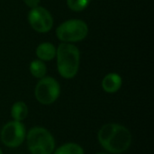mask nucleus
Returning a JSON list of instances; mask_svg holds the SVG:
<instances>
[{
	"instance_id": "obj_6",
	"label": "nucleus",
	"mask_w": 154,
	"mask_h": 154,
	"mask_svg": "<svg viewBox=\"0 0 154 154\" xmlns=\"http://www.w3.org/2000/svg\"><path fill=\"white\" fill-rule=\"evenodd\" d=\"M26 136L25 126L22 122L11 121L4 125L0 137L3 144L8 148H17L24 141Z\"/></svg>"
},
{
	"instance_id": "obj_16",
	"label": "nucleus",
	"mask_w": 154,
	"mask_h": 154,
	"mask_svg": "<svg viewBox=\"0 0 154 154\" xmlns=\"http://www.w3.org/2000/svg\"><path fill=\"white\" fill-rule=\"evenodd\" d=\"M0 154H3V152H2V150L0 149Z\"/></svg>"
},
{
	"instance_id": "obj_7",
	"label": "nucleus",
	"mask_w": 154,
	"mask_h": 154,
	"mask_svg": "<svg viewBox=\"0 0 154 154\" xmlns=\"http://www.w3.org/2000/svg\"><path fill=\"white\" fill-rule=\"evenodd\" d=\"M28 21L32 28L38 32H48L53 26V18L50 12L39 5L31 9Z\"/></svg>"
},
{
	"instance_id": "obj_11",
	"label": "nucleus",
	"mask_w": 154,
	"mask_h": 154,
	"mask_svg": "<svg viewBox=\"0 0 154 154\" xmlns=\"http://www.w3.org/2000/svg\"><path fill=\"white\" fill-rule=\"evenodd\" d=\"M30 72L36 79H42L45 77L47 72V68L44 62L41 60H32L30 64Z\"/></svg>"
},
{
	"instance_id": "obj_3",
	"label": "nucleus",
	"mask_w": 154,
	"mask_h": 154,
	"mask_svg": "<svg viewBox=\"0 0 154 154\" xmlns=\"http://www.w3.org/2000/svg\"><path fill=\"white\" fill-rule=\"evenodd\" d=\"M25 138L28 150L32 154H52L55 151L54 137L43 127H32Z\"/></svg>"
},
{
	"instance_id": "obj_4",
	"label": "nucleus",
	"mask_w": 154,
	"mask_h": 154,
	"mask_svg": "<svg viewBox=\"0 0 154 154\" xmlns=\"http://www.w3.org/2000/svg\"><path fill=\"white\" fill-rule=\"evenodd\" d=\"M88 33L87 23L79 19H71L62 23L56 30V35L63 42H76L82 41Z\"/></svg>"
},
{
	"instance_id": "obj_14",
	"label": "nucleus",
	"mask_w": 154,
	"mask_h": 154,
	"mask_svg": "<svg viewBox=\"0 0 154 154\" xmlns=\"http://www.w3.org/2000/svg\"><path fill=\"white\" fill-rule=\"evenodd\" d=\"M40 1H41V0H23V2L25 3V5H26L28 7H30L31 9H32V8H34V7H36V6H38L39 4H40Z\"/></svg>"
},
{
	"instance_id": "obj_9",
	"label": "nucleus",
	"mask_w": 154,
	"mask_h": 154,
	"mask_svg": "<svg viewBox=\"0 0 154 154\" xmlns=\"http://www.w3.org/2000/svg\"><path fill=\"white\" fill-rule=\"evenodd\" d=\"M56 48L50 42H42L36 49V55L42 61H49L56 56Z\"/></svg>"
},
{
	"instance_id": "obj_8",
	"label": "nucleus",
	"mask_w": 154,
	"mask_h": 154,
	"mask_svg": "<svg viewBox=\"0 0 154 154\" xmlns=\"http://www.w3.org/2000/svg\"><path fill=\"white\" fill-rule=\"evenodd\" d=\"M122 78L116 73L107 74L102 80V88L105 92L113 94L117 92L122 87Z\"/></svg>"
},
{
	"instance_id": "obj_10",
	"label": "nucleus",
	"mask_w": 154,
	"mask_h": 154,
	"mask_svg": "<svg viewBox=\"0 0 154 154\" xmlns=\"http://www.w3.org/2000/svg\"><path fill=\"white\" fill-rule=\"evenodd\" d=\"M28 115V107L23 101L15 102L11 107V116L14 121L23 122Z\"/></svg>"
},
{
	"instance_id": "obj_1",
	"label": "nucleus",
	"mask_w": 154,
	"mask_h": 154,
	"mask_svg": "<svg viewBox=\"0 0 154 154\" xmlns=\"http://www.w3.org/2000/svg\"><path fill=\"white\" fill-rule=\"evenodd\" d=\"M100 145L112 154H122L131 146L133 136L131 132L124 125L118 124H106L97 134Z\"/></svg>"
},
{
	"instance_id": "obj_2",
	"label": "nucleus",
	"mask_w": 154,
	"mask_h": 154,
	"mask_svg": "<svg viewBox=\"0 0 154 154\" xmlns=\"http://www.w3.org/2000/svg\"><path fill=\"white\" fill-rule=\"evenodd\" d=\"M56 56L60 75L67 79H73L79 68L80 53L79 49L71 43L63 42L59 45Z\"/></svg>"
},
{
	"instance_id": "obj_5",
	"label": "nucleus",
	"mask_w": 154,
	"mask_h": 154,
	"mask_svg": "<svg viewBox=\"0 0 154 154\" xmlns=\"http://www.w3.org/2000/svg\"><path fill=\"white\" fill-rule=\"evenodd\" d=\"M60 94L59 82L51 77H44L39 80L35 87L34 95L36 100L42 105H51Z\"/></svg>"
},
{
	"instance_id": "obj_13",
	"label": "nucleus",
	"mask_w": 154,
	"mask_h": 154,
	"mask_svg": "<svg viewBox=\"0 0 154 154\" xmlns=\"http://www.w3.org/2000/svg\"><path fill=\"white\" fill-rule=\"evenodd\" d=\"M91 0H67L68 6L75 12H80L88 7Z\"/></svg>"
},
{
	"instance_id": "obj_15",
	"label": "nucleus",
	"mask_w": 154,
	"mask_h": 154,
	"mask_svg": "<svg viewBox=\"0 0 154 154\" xmlns=\"http://www.w3.org/2000/svg\"><path fill=\"white\" fill-rule=\"evenodd\" d=\"M97 154H108V153H106V152H98V153H97Z\"/></svg>"
},
{
	"instance_id": "obj_12",
	"label": "nucleus",
	"mask_w": 154,
	"mask_h": 154,
	"mask_svg": "<svg viewBox=\"0 0 154 154\" xmlns=\"http://www.w3.org/2000/svg\"><path fill=\"white\" fill-rule=\"evenodd\" d=\"M52 154H85L83 148L74 143H68L59 147Z\"/></svg>"
}]
</instances>
